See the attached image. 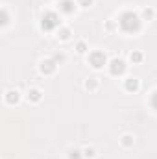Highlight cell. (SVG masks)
Wrapping results in <instances>:
<instances>
[{"mask_svg": "<svg viewBox=\"0 0 157 159\" xmlns=\"http://www.w3.org/2000/svg\"><path fill=\"white\" fill-rule=\"evenodd\" d=\"M61 9H63L65 13H72V11H74V2H72V0H63V2H61Z\"/></svg>", "mask_w": 157, "mask_h": 159, "instance_id": "cell-6", "label": "cell"}, {"mask_svg": "<svg viewBox=\"0 0 157 159\" xmlns=\"http://www.w3.org/2000/svg\"><path fill=\"white\" fill-rule=\"evenodd\" d=\"M89 59H91V65L96 67V69H100V67L105 65V56H104V52H92Z\"/></svg>", "mask_w": 157, "mask_h": 159, "instance_id": "cell-3", "label": "cell"}, {"mask_svg": "<svg viewBox=\"0 0 157 159\" xmlns=\"http://www.w3.org/2000/svg\"><path fill=\"white\" fill-rule=\"evenodd\" d=\"M83 156H85V157H92V156H94V150H92V148H85V154H83Z\"/></svg>", "mask_w": 157, "mask_h": 159, "instance_id": "cell-13", "label": "cell"}, {"mask_svg": "<svg viewBox=\"0 0 157 159\" xmlns=\"http://www.w3.org/2000/svg\"><path fill=\"white\" fill-rule=\"evenodd\" d=\"M122 143H124L126 146H129V144H131V137H129V135H126V137L122 139Z\"/></svg>", "mask_w": 157, "mask_h": 159, "instance_id": "cell-17", "label": "cell"}, {"mask_svg": "<svg viewBox=\"0 0 157 159\" xmlns=\"http://www.w3.org/2000/svg\"><path fill=\"white\" fill-rule=\"evenodd\" d=\"M142 59V54H139V52H133L131 54V61H135V63H139Z\"/></svg>", "mask_w": 157, "mask_h": 159, "instance_id": "cell-10", "label": "cell"}, {"mask_svg": "<svg viewBox=\"0 0 157 159\" xmlns=\"http://www.w3.org/2000/svg\"><path fill=\"white\" fill-rule=\"evenodd\" d=\"M59 35H61V39H69V35H70V32H69V30L65 28V30H61V32H59Z\"/></svg>", "mask_w": 157, "mask_h": 159, "instance_id": "cell-12", "label": "cell"}, {"mask_svg": "<svg viewBox=\"0 0 157 159\" xmlns=\"http://www.w3.org/2000/svg\"><path fill=\"white\" fill-rule=\"evenodd\" d=\"M98 85V81H96V78H91L89 81H87V87H91V89H94Z\"/></svg>", "mask_w": 157, "mask_h": 159, "instance_id": "cell-11", "label": "cell"}, {"mask_svg": "<svg viewBox=\"0 0 157 159\" xmlns=\"http://www.w3.org/2000/svg\"><path fill=\"white\" fill-rule=\"evenodd\" d=\"M152 106H154V107L157 109V91L154 93V94H152Z\"/></svg>", "mask_w": 157, "mask_h": 159, "instance_id": "cell-16", "label": "cell"}, {"mask_svg": "<svg viewBox=\"0 0 157 159\" xmlns=\"http://www.w3.org/2000/svg\"><path fill=\"white\" fill-rule=\"evenodd\" d=\"M120 26H122V30H126V32H137L139 28H141V19L135 15V13H124L122 17H120Z\"/></svg>", "mask_w": 157, "mask_h": 159, "instance_id": "cell-1", "label": "cell"}, {"mask_svg": "<svg viewBox=\"0 0 157 159\" xmlns=\"http://www.w3.org/2000/svg\"><path fill=\"white\" fill-rule=\"evenodd\" d=\"M154 17V11L152 9H144V19H152Z\"/></svg>", "mask_w": 157, "mask_h": 159, "instance_id": "cell-14", "label": "cell"}, {"mask_svg": "<svg viewBox=\"0 0 157 159\" xmlns=\"http://www.w3.org/2000/svg\"><path fill=\"white\" fill-rule=\"evenodd\" d=\"M109 69H111V74H122L124 70H126V65H124V61L122 59H113L111 61V65H109Z\"/></svg>", "mask_w": 157, "mask_h": 159, "instance_id": "cell-4", "label": "cell"}, {"mask_svg": "<svg viewBox=\"0 0 157 159\" xmlns=\"http://www.w3.org/2000/svg\"><path fill=\"white\" fill-rule=\"evenodd\" d=\"M28 98H32L34 102H37V100L41 98V93L37 91V89H32V91H30V94H28Z\"/></svg>", "mask_w": 157, "mask_h": 159, "instance_id": "cell-9", "label": "cell"}, {"mask_svg": "<svg viewBox=\"0 0 157 159\" xmlns=\"http://www.w3.org/2000/svg\"><path fill=\"white\" fill-rule=\"evenodd\" d=\"M17 100H19V93H17V91H9V93L6 94V102H7V104H15Z\"/></svg>", "mask_w": 157, "mask_h": 159, "instance_id": "cell-8", "label": "cell"}, {"mask_svg": "<svg viewBox=\"0 0 157 159\" xmlns=\"http://www.w3.org/2000/svg\"><path fill=\"white\" fill-rule=\"evenodd\" d=\"M2 19H4L2 24H7V13H6V11H2Z\"/></svg>", "mask_w": 157, "mask_h": 159, "instance_id": "cell-20", "label": "cell"}, {"mask_svg": "<svg viewBox=\"0 0 157 159\" xmlns=\"http://www.w3.org/2000/svg\"><path fill=\"white\" fill-rule=\"evenodd\" d=\"M126 89H128V91H137V89H139V81L135 78L126 80Z\"/></svg>", "mask_w": 157, "mask_h": 159, "instance_id": "cell-7", "label": "cell"}, {"mask_svg": "<svg viewBox=\"0 0 157 159\" xmlns=\"http://www.w3.org/2000/svg\"><path fill=\"white\" fill-rule=\"evenodd\" d=\"M41 70H43L44 74H52V72L56 70V61H52V59L44 61V63L41 65Z\"/></svg>", "mask_w": 157, "mask_h": 159, "instance_id": "cell-5", "label": "cell"}, {"mask_svg": "<svg viewBox=\"0 0 157 159\" xmlns=\"http://www.w3.org/2000/svg\"><path fill=\"white\" fill-rule=\"evenodd\" d=\"M85 50H87L85 43H78V52H85Z\"/></svg>", "mask_w": 157, "mask_h": 159, "instance_id": "cell-18", "label": "cell"}, {"mask_svg": "<svg viewBox=\"0 0 157 159\" xmlns=\"http://www.w3.org/2000/svg\"><path fill=\"white\" fill-rule=\"evenodd\" d=\"M59 24V17L56 15V13H46L44 17H43V30H54L56 26Z\"/></svg>", "mask_w": 157, "mask_h": 159, "instance_id": "cell-2", "label": "cell"}, {"mask_svg": "<svg viewBox=\"0 0 157 159\" xmlns=\"http://www.w3.org/2000/svg\"><path fill=\"white\" fill-rule=\"evenodd\" d=\"M70 159H79V152H78V150L70 152Z\"/></svg>", "mask_w": 157, "mask_h": 159, "instance_id": "cell-19", "label": "cell"}, {"mask_svg": "<svg viewBox=\"0 0 157 159\" xmlns=\"http://www.w3.org/2000/svg\"><path fill=\"white\" fill-rule=\"evenodd\" d=\"M92 4V0H79V6H83V7H89Z\"/></svg>", "mask_w": 157, "mask_h": 159, "instance_id": "cell-15", "label": "cell"}]
</instances>
